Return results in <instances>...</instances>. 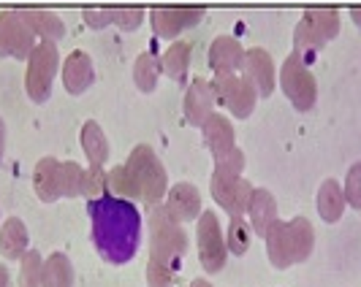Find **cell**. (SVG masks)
Wrapping results in <instances>:
<instances>
[{"mask_svg":"<svg viewBox=\"0 0 361 287\" xmlns=\"http://www.w3.org/2000/svg\"><path fill=\"white\" fill-rule=\"evenodd\" d=\"M82 149L90 160V168H104L109 160V141L104 136V127L98 122H85L82 127Z\"/></svg>","mask_w":361,"mask_h":287,"instance_id":"obj_21","label":"cell"},{"mask_svg":"<svg viewBox=\"0 0 361 287\" xmlns=\"http://www.w3.org/2000/svg\"><path fill=\"white\" fill-rule=\"evenodd\" d=\"M253 190L255 187L242 174H228V171H220V168L212 171V198L231 217L247 215Z\"/></svg>","mask_w":361,"mask_h":287,"instance_id":"obj_9","label":"cell"},{"mask_svg":"<svg viewBox=\"0 0 361 287\" xmlns=\"http://www.w3.org/2000/svg\"><path fill=\"white\" fill-rule=\"evenodd\" d=\"M350 17H353L356 25H361V8H353V11H350Z\"/></svg>","mask_w":361,"mask_h":287,"instance_id":"obj_39","label":"cell"},{"mask_svg":"<svg viewBox=\"0 0 361 287\" xmlns=\"http://www.w3.org/2000/svg\"><path fill=\"white\" fill-rule=\"evenodd\" d=\"M87 215L92 244L106 263L123 266L136 257L142 241V215L133 200L104 193L87 203Z\"/></svg>","mask_w":361,"mask_h":287,"instance_id":"obj_1","label":"cell"},{"mask_svg":"<svg viewBox=\"0 0 361 287\" xmlns=\"http://www.w3.org/2000/svg\"><path fill=\"white\" fill-rule=\"evenodd\" d=\"M247 217H250V228H253L255 236L267 238V234L271 231V225L280 219L277 217V200L269 190L264 187H255L253 196H250V209H247Z\"/></svg>","mask_w":361,"mask_h":287,"instance_id":"obj_19","label":"cell"},{"mask_svg":"<svg viewBox=\"0 0 361 287\" xmlns=\"http://www.w3.org/2000/svg\"><path fill=\"white\" fill-rule=\"evenodd\" d=\"M106 187H111L117 198H126V200L139 198L149 206H158V200L169 193V177L158 155L152 152V146L142 144L130 152L126 165L109 171Z\"/></svg>","mask_w":361,"mask_h":287,"instance_id":"obj_2","label":"cell"},{"mask_svg":"<svg viewBox=\"0 0 361 287\" xmlns=\"http://www.w3.org/2000/svg\"><path fill=\"white\" fill-rule=\"evenodd\" d=\"M22 17H25V22L30 25V30L41 41H52L54 44V41H60V38L66 36L63 19L52 14V11H22Z\"/></svg>","mask_w":361,"mask_h":287,"instance_id":"obj_24","label":"cell"},{"mask_svg":"<svg viewBox=\"0 0 361 287\" xmlns=\"http://www.w3.org/2000/svg\"><path fill=\"white\" fill-rule=\"evenodd\" d=\"M3 152H6V127H3V120H0V160H3Z\"/></svg>","mask_w":361,"mask_h":287,"instance_id":"obj_36","label":"cell"},{"mask_svg":"<svg viewBox=\"0 0 361 287\" xmlns=\"http://www.w3.org/2000/svg\"><path fill=\"white\" fill-rule=\"evenodd\" d=\"M345 193L343 184L334 179H326L318 190V215L324 217L326 222H337L345 212Z\"/></svg>","mask_w":361,"mask_h":287,"instance_id":"obj_22","label":"cell"},{"mask_svg":"<svg viewBox=\"0 0 361 287\" xmlns=\"http://www.w3.org/2000/svg\"><path fill=\"white\" fill-rule=\"evenodd\" d=\"M161 60L152 52L139 54L136 65H133V82L142 92H152L158 87V76H161Z\"/></svg>","mask_w":361,"mask_h":287,"instance_id":"obj_27","label":"cell"},{"mask_svg":"<svg viewBox=\"0 0 361 287\" xmlns=\"http://www.w3.org/2000/svg\"><path fill=\"white\" fill-rule=\"evenodd\" d=\"M60 68V52L52 41H38L36 49L27 57V71H25V90L33 103H44L52 95L54 76Z\"/></svg>","mask_w":361,"mask_h":287,"instance_id":"obj_5","label":"cell"},{"mask_svg":"<svg viewBox=\"0 0 361 287\" xmlns=\"http://www.w3.org/2000/svg\"><path fill=\"white\" fill-rule=\"evenodd\" d=\"M201 133H204V144H207V149L212 152L215 160L226 158L231 149H236L234 125H231L228 117H223V114H212V117L204 122Z\"/></svg>","mask_w":361,"mask_h":287,"instance_id":"obj_18","label":"cell"},{"mask_svg":"<svg viewBox=\"0 0 361 287\" xmlns=\"http://www.w3.org/2000/svg\"><path fill=\"white\" fill-rule=\"evenodd\" d=\"M324 44H326L324 36L310 25L307 19L305 17L299 19V25L293 30V54L307 63V60H315V54L324 49Z\"/></svg>","mask_w":361,"mask_h":287,"instance_id":"obj_26","label":"cell"},{"mask_svg":"<svg viewBox=\"0 0 361 287\" xmlns=\"http://www.w3.org/2000/svg\"><path fill=\"white\" fill-rule=\"evenodd\" d=\"M288 225L290 236H293V247H296V255H299V263H305L312 255V247H315V231H312L307 217H293Z\"/></svg>","mask_w":361,"mask_h":287,"instance_id":"obj_28","label":"cell"},{"mask_svg":"<svg viewBox=\"0 0 361 287\" xmlns=\"http://www.w3.org/2000/svg\"><path fill=\"white\" fill-rule=\"evenodd\" d=\"M111 17L120 30H136L145 19V11L142 8H111Z\"/></svg>","mask_w":361,"mask_h":287,"instance_id":"obj_34","label":"cell"},{"mask_svg":"<svg viewBox=\"0 0 361 287\" xmlns=\"http://www.w3.org/2000/svg\"><path fill=\"white\" fill-rule=\"evenodd\" d=\"M0 287H8V271L3 263H0Z\"/></svg>","mask_w":361,"mask_h":287,"instance_id":"obj_37","label":"cell"},{"mask_svg":"<svg viewBox=\"0 0 361 287\" xmlns=\"http://www.w3.org/2000/svg\"><path fill=\"white\" fill-rule=\"evenodd\" d=\"M305 19L324 36V41L337 38V33H340V14L334 8H315V11L310 8V11H305Z\"/></svg>","mask_w":361,"mask_h":287,"instance_id":"obj_30","label":"cell"},{"mask_svg":"<svg viewBox=\"0 0 361 287\" xmlns=\"http://www.w3.org/2000/svg\"><path fill=\"white\" fill-rule=\"evenodd\" d=\"M190 287H212V285H209L207 279H193V282H190Z\"/></svg>","mask_w":361,"mask_h":287,"instance_id":"obj_38","label":"cell"},{"mask_svg":"<svg viewBox=\"0 0 361 287\" xmlns=\"http://www.w3.org/2000/svg\"><path fill=\"white\" fill-rule=\"evenodd\" d=\"M27 252V228L19 217H8L0 228V255L8 260H22Z\"/></svg>","mask_w":361,"mask_h":287,"instance_id":"obj_20","label":"cell"},{"mask_svg":"<svg viewBox=\"0 0 361 287\" xmlns=\"http://www.w3.org/2000/svg\"><path fill=\"white\" fill-rule=\"evenodd\" d=\"M212 90L220 103H226V108L239 117V120H247L253 114L255 101H258V92H255L253 82L245 76V73H226V76H215L212 82Z\"/></svg>","mask_w":361,"mask_h":287,"instance_id":"obj_8","label":"cell"},{"mask_svg":"<svg viewBox=\"0 0 361 287\" xmlns=\"http://www.w3.org/2000/svg\"><path fill=\"white\" fill-rule=\"evenodd\" d=\"M36 44V33L25 22L22 11H0V57L27 60Z\"/></svg>","mask_w":361,"mask_h":287,"instance_id":"obj_10","label":"cell"},{"mask_svg":"<svg viewBox=\"0 0 361 287\" xmlns=\"http://www.w3.org/2000/svg\"><path fill=\"white\" fill-rule=\"evenodd\" d=\"M343 193H345V203L361 212V162L348 168V177L343 181Z\"/></svg>","mask_w":361,"mask_h":287,"instance_id":"obj_32","label":"cell"},{"mask_svg":"<svg viewBox=\"0 0 361 287\" xmlns=\"http://www.w3.org/2000/svg\"><path fill=\"white\" fill-rule=\"evenodd\" d=\"M63 84L71 95H82L92 87L95 82V68H92V60L87 52H71L63 63Z\"/></svg>","mask_w":361,"mask_h":287,"instance_id":"obj_17","label":"cell"},{"mask_svg":"<svg viewBox=\"0 0 361 287\" xmlns=\"http://www.w3.org/2000/svg\"><path fill=\"white\" fill-rule=\"evenodd\" d=\"M188 252V236L182 225L169 215L166 206H152L149 212V263H147V285L171 287L174 274Z\"/></svg>","mask_w":361,"mask_h":287,"instance_id":"obj_3","label":"cell"},{"mask_svg":"<svg viewBox=\"0 0 361 287\" xmlns=\"http://www.w3.org/2000/svg\"><path fill=\"white\" fill-rule=\"evenodd\" d=\"M196 244H199V260L207 274H217L226 269V257H228V247H226V236L220 228V219L215 212H204L196 225Z\"/></svg>","mask_w":361,"mask_h":287,"instance_id":"obj_7","label":"cell"},{"mask_svg":"<svg viewBox=\"0 0 361 287\" xmlns=\"http://www.w3.org/2000/svg\"><path fill=\"white\" fill-rule=\"evenodd\" d=\"M33 187L44 203H54L60 198H76L82 196V187H85V168L79 162H60L54 158H44L38 160L33 171Z\"/></svg>","mask_w":361,"mask_h":287,"instance_id":"obj_4","label":"cell"},{"mask_svg":"<svg viewBox=\"0 0 361 287\" xmlns=\"http://www.w3.org/2000/svg\"><path fill=\"white\" fill-rule=\"evenodd\" d=\"M280 87L286 92V98L293 103V108H299V111H310L318 101L315 76L310 73L307 63L293 52H290V57H286V63L280 68Z\"/></svg>","mask_w":361,"mask_h":287,"instance_id":"obj_6","label":"cell"},{"mask_svg":"<svg viewBox=\"0 0 361 287\" xmlns=\"http://www.w3.org/2000/svg\"><path fill=\"white\" fill-rule=\"evenodd\" d=\"M215 103L217 98L212 84L207 79H193L188 92H185V120L190 125L204 127V122L215 114Z\"/></svg>","mask_w":361,"mask_h":287,"instance_id":"obj_12","label":"cell"},{"mask_svg":"<svg viewBox=\"0 0 361 287\" xmlns=\"http://www.w3.org/2000/svg\"><path fill=\"white\" fill-rule=\"evenodd\" d=\"M41 287H73V266L68 255L52 252L44 260V274H41Z\"/></svg>","mask_w":361,"mask_h":287,"instance_id":"obj_23","label":"cell"},{"mask_svg":"<svg viewBox=\"0 0 361 287\" xmlns=\"http://www.w3.org/2000/svg\"><path fill=\"white\" fill-rule=\"evenodd\" d=\"M242 73L253 82L258 98H269L277 84V71H274V63L267 49H247L245 52V65Z\"/></svg>","mask_w":361,"mask_h":287,"instance_id":"obj_13","label":"cell"},{"mask_svg":"<svg viewBox=\"0 0 361 287\" xmlns=\"http://www.w3.org/2000/svg\"><path fill=\"white\" fill-rule=\"evenodd\" d=\"M250 238H253V228L247 225L245 217H231V225H228V234H226V247L234 255H245L250 250Z\"/></svg>","mask_w":361,"mask_h":287,"instance_id":"obj_29","label":"cell"},{"mask_svg":"<svg viewBox=\"0 0 361 287\" xmlns=\"http://www.w3.org/2000/svg\"><path fill=\"white\" fill-rule=\"evenodd\" d=\"M245 65V49L242 44L231 36H220L212 41L209 46V68L215 76H226V73H242Z\"/></svg>","mask_w":361,"mask_h":287,"instance_id":"obj_16","label":"cell"},{"mask_svg":"<svg viewBox=\"0 0 361 287\" xmlns=\"http://www.w3.org/2000/svg\"><path fill=\"white\" fill-rule=\"evenodd\" d=\"M204 19V8H152L149 22L158 38H177L182 30L199 25Z\"/></svg>","mask_w":361,"mask_h":287,"instance_id":"obj_11","label":"cell"},{"mask_svg":"<svg viewBox=\"0 0 361 287\" xmlns=\"http://www.w3.org/2000/svg\"><path fill=\"white\" fill-rule=\"evenodd\" d=\"M267 257L274 269H290L293 263H299V255L293 247V236H290V225L277 219L271 225V231L267 234Z\"/></svg>","mask_w":361,"mask_h":287,"instance_id":"obj_14","label":"cell"},{"mask_svg":"<svg viewBox=\"0 0 361 287\" xmlns=\"http://www.w3.org/2000/svg\"><path fill=\"white\" fill-rule=\"evenodd\" d=\"M166 209L177 222H193L201 217V196L190 181H177L169 196H166Z\"/></svg>","mask_w":361,"mask_h":287,"instance_id":"obj_15","label":"cell"},{"mask_svg":"<svg viewBox=\"0 0 361 287\" xmlns=\"http://www.w3.org/2000/svg\"><path fill=\"white\" fill-rule=\"evenodd\" d=\"M104 190H106V174L101 171V168H90V171H85V187H82V196H87L90 200L104 196Z\"/></svg>","mask_w":361,"mask_h":287,"instance_id":"obj_33","label":"cell"},{"mask_svg":"<svg viewBox=\"0 0 361 287\" xmlns=\"http://www.w3.org/2000/svg\"><path fill=\"white\" fill-rule=\"evenodd\" d=\"M82 19L90 25L92 30H104L109 25H114L111 8H85V11H82Z\"/></svg>","mask_w":361,"mask_h":287,"instance_id":"obj_35","label":"cell"},{"mask_svg":"<svg viewBox=\"0 0 361 287\" xmlns=\"http://www.w3.org/2000/svg\"><path fill=\"white\" fill-rule=\"evenodd\" d=\"M163 71L166 76L171 79V82H177V84H185V79H188V68H190V46L185 44V41H174L166 54H163L161 60Z\"/></svg>","mask_w":361,"mask_h":287,"instance_id":"obj_25","label":"cell"},{"mask_svg":"<svg viewBox=\"0 0 361 287\" xmlns=\"http://www.w3.org/2000/svg\"><path fill=\"white\" fill-rule=\"evenodd\" d=\"M44 274V257L36 250H27L19 260V287H41Z\"/></svg>","mask_w":361,"mask_h":287,"instance_id":"obj_31","label":"cell"}]
</instances>
